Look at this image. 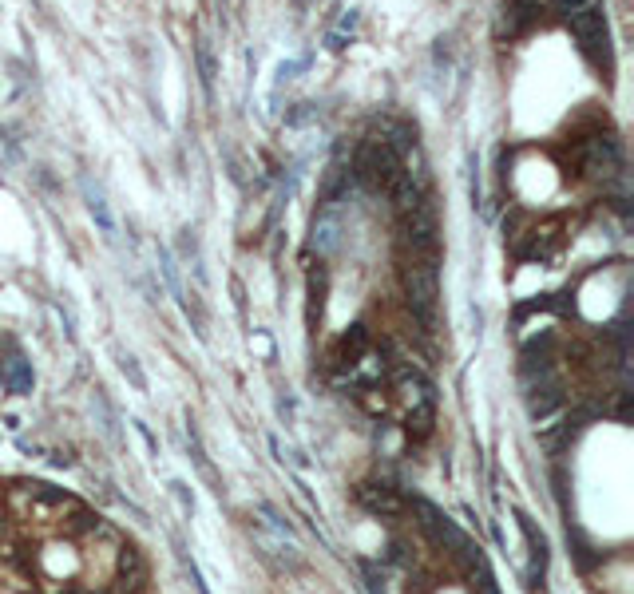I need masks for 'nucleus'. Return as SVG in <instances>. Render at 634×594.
I'll return each mask as SVG.
<instances>
[{
	"instance_id": "obj_6",
	"label": "nucleus",
	"mask_w": 634,
	"mask_h": 594,
	"mask_svg": "<svg viewBox=\"0 0 634 594\" xmlns=\"http://www.w3.org/2000/svg\"><path fill=\"white\" fill-rule=\"evenodd\" d=\"M365 357H369V333H365V325H353V329L341 337V365L357 369Z\"/></svg>"
},
{
	"instance_id": "obj_1",
	"label": "nucleus",
	"mask_w": 634,
	"mask_h": 594,
	"mask_svg": "<svg viewBox=\"0 0 634 594\" xmlns=\"http://www.w3.org/2000/svg\"><path fill=\"white\" fill-rule=\"evenodd\" d=\"M401 286H405V301H409V309L421 317L424 329H432V321H436V258H409L405 266H401Z\"/></svg>"
},
{
	"instance_id": "obj_3",
	"label": "nucleus",
	"mask_w": 634,
	"mask_h": 594,
	"mask_svg": "<svg viewBox=\"0 0 634 594\" xmlns=\"http://www.w3.org/2000/svg\"><path fill=\"white\" fill-rule=\"evenodd\" d=\"M353 175H357L365 187H389V183L401 175V155H397L385 139H373V143L361 147Z\"/></svg>"
},
{
	"instance_id": "obj_7",
	"label": "nucleus",
	"mask_w": 634,
	"mask_h": 594,
	"mask_svg": "<svg viewBox=\"0 0 634 594\" xmlns=\"http://www.w3.org/2000/svg\"><path fill=\"white\" fill-rule=\"evenodd\" d=\"M516 519H520V531H524V539L531 543V555H535V563H539V571H543V567H547V539L535 531V523H531L524 511H520Z\"/></svg>"
},
{
	"instance_id": "obj_10",
	"label": "nucleus",
	"mask_w": 634,
	"mask_h": 594,
	"mask_svg": "<svg viewBox=\"0 0 634 594\" xmlns=\"http://www.w3.org/2000/svg\"><path fill=\"white\" fill-rule=\"evenodd\" d=\"M119 365H123V373H131V381H135V385H139V389H143V373H139V365H135V361H131V357H123V361H119Z\"/></svg>"
},
{
	"instance_id": "obj_2",
	"label": "nucleus",
	"mask_w": 634,
	"mask_h": 594,
	"mask_svg": "<svg viewBox=\"0 0 634 594\" xmlns=\"http://www.w3.org/2000/svg\"><path fill=\"white\" fill-rule=\"evenodd\" d=\"M567 28L579 40V48L587 52V60L603 68L607 64V24H603V12L595 4H579V8H571Z\"/></svg>"
},
{
	"instance_id": "obj_8",
	"label": "nucleus",
	"mask_w": 634,
	"mask_h": 594,
	"mask_svg": "<svg viewBox=\"0 0 634 594\" xmlns=\"http://www.w3.org/2000/svg\"><path fill=\"white\" fill-rule=\"evenodd\" d=\"M432 420H436V404H413V408H409V432H413V436H428V432H432Z\"/></svg>"
},
{
	"instance_id": "obj_4",
	"label": "nucleus",
	"mask_w": 634,
	"mask_h": 594,
	"mask_svg": "<svg viewBox=\"0 0 634 594\" xmlns=\"http://www.w3.org/2000/svg\"><path fill=\"white\" fill-rule=\"evenodd\" d=\"M357 499H361V507H369L373 515H401V511H405V499L393 492L389 484H365V488L357 492Z\"/></svg>"
},
{
	"instance_id": "obj_5",
	"label": "nucleus",
	"mask_w": 634,
	"mask_h": 594,
	"mask_svg": "<svg viewBox=\"0 0 634 594\" xmlns=\"http://www.w3.org/2000/svg\"><path fill=\"white\" fill-rule=\"evenodd\" d=\"M0 381L12 389V393H32V369H28V361L20 357V353H12L8 361H0Z\"/></svg>"
},
{
	"instance_id": "obj_9",
	"label": "nucleus",
	"mask_w": 634,
	"mask_h": 594,
	"mask_svg": "<svg viewBox=\"0 0 634 594\" xmlns=\"http://www.w3.org/2000/svg\"><path fill=\"white\" fill-rule=\"evenodd\" d=\"M472 594H500L496 579H492V571L484 567V559H476V563H472Z\"/></svg>"
}]
</instances>
